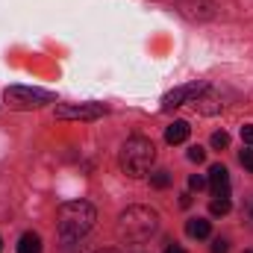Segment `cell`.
I'll return each mask as SVG.
<instances>
[{
  "mask_svg": "<svg viewBox=\"0 0 253 253\" xmlns=\"http://www.w3.org/2000/svg\"><path fill=\"white\" fill-rule=\"evenodd\" d=\"M159 230V215L150 206H126L118 215V239L126 245H141Z\"/></svg>",
  "mask_w": 253,
  "mask_h": 253,
  "instance_id": "1",
  "label": "cell"
},
{
  "mask_svg": "<svg viewBox=\"0 0 253 253\" xmlns=\"http://www.w3.org/2000/svg\"><path fill=\"white\" fill-rule=\"evenodd\" d=\"M94 221H97V212H94V206L85 203V200L62 203L59 212H56V230H59V236L68 239V242L85 236V233L94 227Z\"/></svg>",
  "mask_w": 253,
  "mask_h": 253,
  "instance_id": "2",
  "label": "cell"
},
{
  "mask_svg": "<svg viewBox=\"0 0 253 253\" xmlns=\"http://www.w3.org/2000/svg\"><path fill=\"white\" fill-rule=\"evenodd\" d=\"M153 159H156V147L144 135L126 138L124 147H121V171H124L126 177H144L150 171Z\"/></svg>",
  "mask_w": 253,
  "mask_h": 253,
  "instance_id": "3",
  "label": "cell"
},
{
  "mask_svg": "<svg viewBox=\"0 0 253 253\" xmlns=\"http://www.w3.org/2000/svg\"><path fill=\"white\" fill-rule=\"evenodd\" d=\"M3 97H6L9 109H18V112H24V109H39V106H44V103H53V94H50V91L30 88V85H9Z\"/></svg>",
  "mask_w": 253,
  "mask_h": 253,
  "instance_id": "4",
  "label": "cell"
},
{
  "mask_svg": "<svg viewBox=\"0 0 253 253\" xmlns=\"http://www.w3.org/2000/svg\"><path fill=\"white\" fill-rule=\"evenodd\" d=\"M106 115L103 103H59L56 106V118L62 121H97Z\"/></svg>",
  "mask_w": 253,
  "mask_h": 253,
  "instance_id": "5",
  "label": "cell"
},
{
  "mask_svg": "<svg viewBox=\"0 0 253 253\" xmlns=\"http://www.w3.org/2000/svg\"><path fill=\"white\" fill-rule=\"evenodd\" d=\"M209 85L206 83H186V85H177L174 91H168L165 97H162V112H171V109H177V106H183V103H191L197 94H203Z\"/></svg>",
  "mask_w": 253,
  "mask_h": 253,
  "instance_id": "6",
  "label": "cell"
},
{
  "mask_svg": "<svg viewBox=\"0 0 253 253\" xmlns=\"http://www.w3.org/2000/svg\"><path fill=\"white\" fill-rule=\"evenodd\" d=\"M209 189L215 197H227L230 194V171L224 165H212L209 168Z\"/></svg>",
  "mask_w": 253,
  "mask_h": 253,
  "instance_id": "7",
  "label": "cell"
},
{
  "mask_svg": "<svg viewBox=\"0 0 253 253\" xmlns=\"http://www.w3.org/2000/svg\"><path fill=\"white\" fill-rule=\"evenodd\" d=\"M191 103H194V109H197L200 115H218V112H221V106H224V103H221V97H218V94H212V88H206L203 94H197Z\"/></svg>",
  "mask_w": 253,
  "mask_h": 253,
  "instance_id": "8",
  "label": "cell"
},
{
  "mask_svg": "<svg viewBox=\"0 0 253 253\" xmlns=\"http://www.w3.org/2000/svg\"><path fill=\"white\" fill-rule=\"evenodd\" d=\"M189 132H191V126L186 124V121H174V124L165 129V141H168V144H183V141L189 138Z\"/></svg>",
  "mask_w": 253,
  "mask_h": 253,
  "instance_id": "9",
  "label": "cell"
},
{
  "mask_svg": "<svg viewBox=\"0 0 253 253\" xmlns=\"http://www.w3.org/2000/svg\"><path fill=\"white\" fill-rule=\"evenodd\" d=\"M18 253H42V236L39 233H24L18 239Z\"/></svg>",
  "mask_w": 253,
  "mask_h": 253,
  "instance_id": "10",
  "label": "cell"
},
{
  "mask_svg": "<svg viewBox=\"0 0 253 253\" xmlns=\"http://www.w3.org/2000/svg\"><path fill=\"white\" fill-rule=\"evenodd\" d=\"M186 233H189L191 239H206L212 233V224L203 221V218H191L189 224H186Z\"/></svg>",
  "mask_w": 253,
  "mask_h": 253,
  "instance_id": "11",
  "label": "cell"
},
{
  "mask_svg": "<svg viewBox=\"0 0 253 253\" xmlns=\"http://www.w3.org/2000/svg\"><path fill=\"white\" fill-rule=\"evenodd\" d=\"M150 186H153V189H168V186H171V174H168V171L150 174Z\"/></svg>",
  "mask_w": 253,
  "mask_h": 253,
  "instance_id": "12",
  "label": "cell"
},
{
  "mask_svg": "<svg viewBox=\"0 0 253 253\" xmlns=\"http://www.w3.org/2000/svg\"><path fill=\"white\" fill-rule=\"evenodd\" d=\"M209 212H212V215H227V212H230V200H227V197H215V200L209 203Z\"/></svg>",
  "mask_w": 253,
  "mask_h": 253,
  "instance_id": "13",
  "label": "cell"
},
{
  "mask_svg": "<svg viewBox=\"0 0 253 253\" xmlns=\"http://www.w3.org/2000/svg\"><path fill=\"white\" fill-rule=\"evenodd\" d=\"M212 147H218V150H227V147H230V132H224V129L212 132Z\"/></svg>",
  "mask_w": 253,
  "mask_h": 253,
  "instance_id": "14",
  "label": "cell"
},
{
  "mask_svg": "<svg viewBox=\"0 0 253 253\" xmlns=\"http://www.w3.org/2000/svg\"><path fill=\"white\" fill-rule=\"evenodd\" d=\"M189 159H191V162H197V165H200V162L206 159V150H203L200 144H194V147H189Z\"/></svg>",
  "mask_w": 253,
  "mask_h": 253,
  "instance_id": "15",
  "label": "cell"
},
{
  "mask_svg": "<svg viewBox=\"0 0 253 253\" xmlns=\"http://www.w3.org/2000/svg\"><path fill=\"white\" fill-rule=\"evenodd\" d=\"M239 159H242V165H245V168H248V171L253 174V147L242 150V156H239Z\"/></svg>",
  "mask_w": 253,
  "mask_h": 253,
  "instance_id": "16",
  "label": "cell"
},
{
  "mask_svg": "<svg viewBox=\"0 0 253 253\" xmlns=\"http://www.w3.org/2000/svg\"><path fill=\"white\" fill-rule=\"evenodd\" d=\"M203 186H206V177H200V174H191V177H189V189L200 191Z\"/></svg>",
  "mask_w": 253,
  "mask_h": 253,
  "instance_id": "17",
  "label": "cell"
},
{
  "mask_svg": "<svg viewBox=\"0 0 253 253\" xmlns=\"http://www.w3.org/2000/svg\"><path fill=\"white\" fill-rule=\"evenodd\" d=\"M212 253H230V242L227 239H215L212 242Z\"/></svg>",
  "mask_w": 253,
  "mask_h": 253,
  "instance_id": "18",
  "label": "cell"
},
{
  "mask_svg": "<svg viewBox=\"0 0 253 253\" xmlns=\"http://www.w3.org/2000/svg\"><path fill=\"white\" fill-rule=\"evenodd\" d=\"M242 141H245L248 147H253V124H245V126H242Z\"/></svg>",
  "mask_w": 253,
  "mask_h": 253,
  "instance_id": "19",
  "label": "cell"
},
{
  "mask_svg": "<svg viewBox=\"0 0 253 253\" xmlns=\"http://www.w3.org/2000/svg\"><path fill=\"white\" fill-rule=\"evenodd\" d=\"M180 206H183V209H189V206H191V194H180Z\"/></svg>",
  "mask_w": 253,
  "mask_h": 253,
  "instance_id": "20",
  "label": "cell"
},
{
  "mask_svg": "<svg viewBox=\"0 0 253 253\" xmlns=\"http://www.w3.org/2000/svg\"><path fill=\"white\" fill-rule=\"evenodd\" d=\"M165 253H186V251H183V248H177V245H174V248H165Z\"/></svg>",
  "mask_w": 253,
  "mask_h": 253,
  "instance_id": "21",
  "label": "cell"
},
{
  "mask_svg": "<svg viewBox=\"0 0 253 253\" xmlns=\"http://www.w3.org/2000/svg\"><path fill=\"white\" fill-rule=\"evenodd\" d=\"M97 253H121V251H115V248H106V251H97Z\"/></svg>",
  "mask_w": 253,
  "mask_h": 253,
  "instance_id": "22",
  "label": "cell"
},
{
  "mask_svg": "<svg viewBox=\"0 0 253 253\" xmlns=\"http://www.w3.org/2000/svg\"><path fill=\"white\" fill-rule=\"evenodd\" d=\"M245 253H253V251H245Z\"/></svg>",
  "mask_w": 253,
  "mask_h": 253,
  "instance_id": "23",
  "label": "cell"
}]
</instances>
